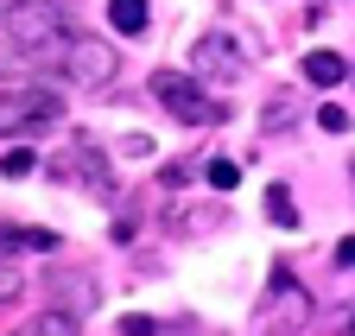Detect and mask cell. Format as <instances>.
Segmentation results:
<instances>
[{
  "label": "cell",
  "instance_id": "6da1fadb",
  "mask_svg": "<svg viewBox=\"0 0 355 336\" xmlns=\"http://www.w3.org/2000/svg\"><path fill=\"white\" fill-rule=\"evenodd\" d=\"M7 45H0V70L13 76V64H38V58H64L70 45V7L64 0H13L7 7Z\"/></svg>",
  "mask_w": 355,
  "mask_h": 336
},
{
  "label": "cell",
  "instance_id": "5bb4252c",
  "mask_svg": "<svg viewBox=\"0 0 355 336\" xmlns=\"http://www.w3.org/2000/svg\"><path fill=\"white\" fill-rule=\"evenodd\" d=\"M318 127H324V134H349V127H355V121H349L343 108H318Z\"/></svg>",
  "mask_w": 355,
  "mask_h": 336
},
{
  "label": "cell",
  "instance_id": "2e32d148",
  "mask_svg": "<svg viewBox=\"0 0 355 336\" xmlns=\"http://www.w3.org/2000/svg\"><path fill=\"white\" fill-rule=\"evenodd\" d=\"M349 172H355V165H349Z\"/></svg>",
  "mask_w": 355,
  "mask_h": 336
},
{
  "label": "cell",
  "instance_id": "8fae6325",
  "mask_svg": "<svg viewBox=\"0 0 355 336\" xmlns=\"http://www.w3.org/2000/svg\"><path fill=\"white\" fill-rule=\"evenodd\" d=\"M209 184H216V191H235V184H241V165H235L229 152H222V159H209Z\"/></svg>",
  "mask_w": 355,
  "mask_h": 336
},
{
  "label": "cell",
  "instance_id": "30bf717a",
  "mask_svg": "<svg viewBox=\"0 0 355 336\" xmlns=\"http://www.w3.org/2000/svg\"><path fill=\"white\" fill-rule=\"evenodd\" d=\"M266 216H273L279 229H298V203H292V191H286V184L266 191Z\"/></svg>",
  "mask_w": 355,
  "mask_h": 336
},
{
  "label": "cell",
  "instance_id": "e0dca14e",
  "mask_svg": "<svg viewBox=\"0 0 355 336\" xmlns=\"http://www.w3.org/2000/svg\"><path fill=\"white\" fill-rule=\"evenodd\" d=\"M349 76H355V70H349Z\"/></svg>",
  "mask_w": 355,
  "mask_h": 336
},
{
  "label": "cell",
  "instance_id": "9a60e30c",
  "mask_svg": "<svg viewBox=\"0 0 355 336\" xmlns=\"http://www.w3.org/2000/svg\"><path fill=\"white\" fill-rule=\"evenodd\" d=\"M349 330H355V317H349Z\"/></svg>",
  "mask_w": 355,
  "mask_h": 336
},
{
  "label": "cell",
  "instance_id": "7c38bea8",
  "mask_svg": "<svg viewBox=\"0 0 355 336\" xmlns=\"http://www.w3.org/2000/svg\"><path fill=\"white\" fill-rule=\"evenodd\" d=\"M32 330L38 336H64V330H76V317L70 311H44V317H32Z\"/></svg>",
  "mask_w": 355,
  "mask_h": 336
},
{
  "label": "cell",
  "instance_id": "7a4b0ae2",
  "mask_svg": "<svg viewBox=\"0 0 355 336\" xmlns=\"http://www.w3.org/2000/svg\"><path fill=\"white\" fill-rule=\"evenodd\" d=\"M153 102L171 121H184V127H216V121H229V108H222L191 70H153Z\"/></svg>",
  "mask_w": 355,
  "mask_h": 336
},
{
  "label": "cell",
  "instance_id": "ba28073f",
  "mask_svg": "<svg viewBox=\"0 0 355 336\" xmlns=\"http://www.w3.org/2000/svg\"><path fill=\"white\" fill-rule=\"evenodd\" d=\"M304 76H311V82H324V89H330V82H343V76H349V64H343L336 51H311V58H304Z\"/></svg>",
  "mask_w": 355,
  "mask_h": 336
},
{
  "label": "cell",
  "instance_id": "52a82bcc",
  "mask_svg": "<svg viewBox=\"0 0 355 336\" xmlns=\"http://www.w3.org/2000/svg\"><path fill=\"white\" fill-rule=\"evenodd\" d=\"M108 19H114V32L140 38L146 32V0H108Z\"/></svg>",
  "mask_w": 355,
  "mask_h": 336
},
{
  "label": "cell",
  "instance_id": "9c48e42d",
  "mask_svg": "<svg viewBox=\"0 0 355 336\" xmlns=\"http://www.w3.org/2000/svg\"><path fill=\"white\" fill-rule=\"evenodd\" d=\"M292 121H298V96H292V89H279L273 102H266V121H260V127H266V134H286Z\"/></svg>",
  "mask_w": 355,
  "mask_h": 336
},
{
  "label": "cell",
  "instance_id": "4fadbf2b",
  "mask_svg": "<svg viewBox=\"0 0 355 336\" xmlns=\"http://www.w3.org/2000/svg\"><path fill=\"white\" fill-rule=\"evenodd\" d=\"M26 172H38L32 152H7V159H0V178H26Z\"/></svg>",
  "mask_w": 355,
  "mask_h": 336
},
{
  "label": "cell",
  "instance_id": "5b68a950",
  "mask_svg": "<svg viewBox=\"0 0 355 336\" xmlns=\"http://www.w3.org/2000/svg\"><path fill=\"white\" fill-rule=\"evenodd\" d=\"M114 70H121V58H114V45H102V38H70V45H64V76L76 82L83 96L114 89Z\"/></svg>",
  "mask_w": 355,
  "mask_h": 336
},
{
  "label": "cell",
  "instance_id": "3957f363",
  "mask_svg": "<svg viewBox=\"0 0 355 336\" xmlns=\"http://www.w3.org/2000/svg\"><path fill=\"white\" fill-rule=\"evenodd\" d=\"M254 58H260V38H241L222 26V32H203L191 45V76L197 82H241Z\"/></svg>",
  "mask_w": 355,
  "mask_h": 336
},
{
  "label": "cell",
  "instance_id": "277c9868",
  "mask_svg": "<svg viewBox=\"0 0 355 336\" xmlns=\"http://www.w3.org/2000/svg\"><path fill=\"white\" fill-rule=\"evenodd\" d=\"M64 102L51 89H0V140L7 134H38V127H58Z\"/></svg>",
  "mask_w": 355,
  "mask_h": 336
},
{
  "label": "cell",
  "instance_id": "8992f818",
  "mask_svg": "<svg viewBox=\"0 0 355 336\" xmlns=\"http://www.w3.org/2000/svg\"><path fill=\"white\" fill-rule=\"evenodd\" d=\"M51 172H58V184H76V191H89V197H102V203H108V197L121 191L96 140H76V146H64V152H58V165H51Z\"/></svg>",
  "mask_w": 355,
  "mask_h": 336
}]
</instances>
